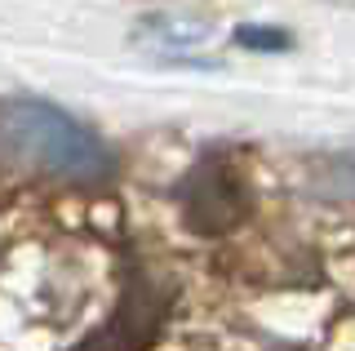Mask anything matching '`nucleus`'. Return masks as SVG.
Segmentation results:
<instances>
[{
  "mask_svg": "<svg viewBox=\"0 0 355 351\" xmlns=\"http://www.w3.org/2000/svg\"><path fill=\"white\" fill-rule=\"evenodd\" d=\"M173 196L187 214V227L200 236H222L231 227H240L244 214H249V187H244L240 169L222 151H209L173 187Z\"/></svg>",
  "mask_w": 355,
  "mask_h": 351,
  "instance_id": "obj_2",
  "label": "nucleus"
},
{
  "mask_svg": "<svg viewBox=\"0 0 355 351\" xmlns=\"http://www.w3.org/2000/svg\"><path fill=\"white\" fill-rule=\"evenodd\" d=\"M236 40L244 49H262V53H271V49H288V36L280 27H240L236 31Z\"/></svg>",
  "mask_w": 355,
  "mask_h": 351,
  "instance_id": "obj_4",
  "label": "nucleus"
},
{
  "mask_svg": "<svg viewBox=\"0 0 355 351\" xmlns=\"http://www.w3.org/2000/svg\"><path fill=\"white\" fill-rule=\"evenodd\" d=\"M306 187L320 196V200H355V151H333V156L315 160L306 173Z\"/></svg>",
  "mask_w": 355,
  "mask_h": 351,
  "instance_id": "obj_3",
  "label": "nucleus"
},
{
  "mask_svg": "<svg viewBox=\"0 0 355 351\" xmlns=\"http://www.w3.org/2000/svg\"><path fill=\"white\" fill-rule=\"evenodd\" d=\"M0 151L22 169H40L67 182H103L116 173V156L94 129L36 98L0 103Z\"/></svg>",
  "mask_w": 355,
  "mask_h": 351,
  "instance_id": "obj_1",
  "label": "nucleus"
}]
</instances>
